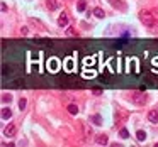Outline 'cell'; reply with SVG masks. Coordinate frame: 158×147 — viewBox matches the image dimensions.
I'll use <instances>...</instances> for the list:
<instances>
[{
    "label": "cell",
    "instance_id": "6da1fadb",
    "mask_svg": "<svg viewBox=\"0 0 158 147\" xmlns=\"http://www.w3.org/2000/svg\"><path fill=\"white\" fill-rule=\"evenodd\" d=\"M139 19H141V22L146 26V27H155L157 26V20L158 17L153 14V12H148V10H143L141 14H139Z\"/></svg>",
    "mask_w": 158,
    "mask_h": 147
},
{
    "label": "cell",
    "instance_id": "7a4b0ae2",
    "mask_svg": "<svg viewBox=\"0 0 158 147\" xmlns=\"http://www.w3.org/2000/svg\"><path fill=\"white\" fill-rule=\"evenodd\" d=\"M131 101H133L134 105H138V107L145 105V103H146V93H139V91H134V93L131 95Z\"/></svg>",
    "mask_w": 158,
    "mask_h": 147
},
{
    "label": "cell",
    "instance_id": "3957f363",
    "mask_svg": "<svg viewBox=\"0 0 158 147\" xmlns=\"http://www.w3.org/2000/svg\"><path fill=\"white\" fill-rule=\"evenodd\" d=\"M15 130H17L15 125H14V124H9V125L5 127V130H3V135H5V137H14V135H15Z\"/></svg>",
    "mask_w": 158,
    "mask_h": 147
},
{
    "label": "cell",
    "instance_id": "277c9868",
    "mask_svg": "<svg viewBox=\"0 0 158 147\" xmlns=\"http://www.w3.org/2000/svg\"><path fill=\"white\" fill-rule=\"evenodd\" d=\"M109 3H110L112 7L119 9V10H124V9H126V3H124L122 0H109Z\"/></svg>",
    "mask_w": 158,
    "mask_h": 147
},
{
    "label": "cell",
    "instance_id": "5b68a950",
    "mask_svg": "<svg viewBox=\"0 0 158 147\" xmlns=\"http://www.w3.org/2000/svg\"><path fill=\"white\" fill-rule=\"evenodd\" d=\"M148 120L151 124H158V110H150L148 112Z\"/></svg>",
    "mask_w": 158,
    "mask_h": 147
},
{
    "label": "cell",
    "instance_id": "8992f818",
    "mask_svg": "<svg viewBox=\"0 0 158 147\" xmlns=\"http://www.w3.org/2000/svg\"><path fill=\"white\" fill-rule=\"evenodd\" d=\"M58 26H61V27H66V26H68V15H66L65 12L58 17Z\"/></svg>",
    "mask_w": 158,
    "mask_h": 147
},
{
    "label": "cell",
    "instance_id": "52a82bcc",
    "mask_svg": "<svg viewBox=\"0 0 158 147\" xmlns=\"http://www.w3.org/2000/svg\"><path fill=\"white\" fill-rule=\"evenodd\" d=\"M46 7L50 10H56L59 7V3H58V0H46Z\"/></svg>",
    "mask_w": 158,
    "mask_h": 147
},
{
    "label": "cell",
    "instance_id": "ba28073f",
    "mask_svg": "<svg viewBox=\"0 0 158 147\" xmlns=\"http://www.w3.org/2000/svg\"><path fill=\"white\" fill-rule=\"evenodd\" d=\"M10 117H12V112H10V108L3 107V108H2V120H9Z\"/></svg>",
    "mask_w": 158,
    "mask_h": 147
},
{
    "label": "cell",
    "instance_id": "9c48e42d",
    "mask_svg": "<svg viewBox=\"0 0 158 147\" xmlns=\"http://www.w3.org/2000/svg\"><path fill=\"white\" fill-rule=\"evenodd\" d=\"M85 9H87V0H78L77 10H78V12H85Z\"/></svg>",
    "mask_w": 158,
    "mask_h": 147
},
{
    "label": "cell",
    "instance_id": "30bf717a",
    "mask_svg": "<svg viewBox=\"0 0 158 147\" xmlns=\"http://www.w3.org/2000/svg\"><path fill=\"white\" fill-rule=\"evenodd\" d=\"M136 139H138L139 142H143V140L146 139V132H145V130H138V132H136Z\"/></svg>",
    "mask_w": 158,
    "mask_h": 147
},
{
    "label": "cell",
    "instance_id": "8fae6325",
    "mask_svg": "<svg viewBox=\"0 0 158 147\" xmlns=\"http://www.w3.org/2000/svg\"><path fill=\"white\" fill-rule=\"evenodd\" d=\"M94 15H95L97 19H104V10L99 9V7H97V9H94Z\"/></svg>",
    "mask_w": 158,
    "mask_h": 147
},
{
    "label": "cell",
    "instance_id": "7c38bea8",
    "mask_svg": "<svg viewBox=\"0 0 158 147\" xmlns=\"http://www.w3.org/2000/svg\"><path fill=\"white\" fill-rule=\"evenodd\" d=\"M68 112L71 113V115H77V113H78V107L71 103V105H68Z\"/></svg>",
    "mask_w": 158,
    "mask_h": 147
},
{
    "label": "cell",
    "instance_id": "4fadbf2b",
    "mask_svg": "<svg viewBox=\"0 0 158 147\" xmlns=\"http://www.w3.org/2000/svg\"><path fill=\"white\" fill-rule=\"evenodd\" d=\"M97 142H99V144H102V146H106V144L109 142L107 135H99V137H97Z\"/></svg>",
    "mask_w": 158,
    "mask_h": 147
},
{
    "label": "cell",
    "instance_id": "5bb4252c",
    "mask_svg": "<svg viewBox=\"0 0 158 147\" xmlns=\"http://www.w3.org/2000/svg\"><path fill=\"white\" fill-rule=\"evenodd\" d=\"M92 122H94L95 125H102V117H100V115H94V117H92Z\"/></svg>",
    "mask_w": 158,
    "mask_h": 147
},
{
    "label": "cell",
    "instance_id": "9a60e30c",
    "mask_svg": "<svg viewBox=\"0 0 158 147\" xmlns=\"http://www.w3.org/2000/svg\"><path fill=\"white\" fill-rule=\"evenodd\" d=\"M26 105H27L26 98H20V100H19V110H24V108H26Z\"/></svg>",
    "mask_w": 158,
    "mask_h": 147
},
{
    "label": "cell",
    "instance_id": "2e32d148",
    "mask_svg": "<svg viewBox=\"0 0 158 147\" xmlns=\"http://www.w3.org/2000/svg\"><path fill=\"white\" fill-rule=\"evenodd\" d=\"M119 135H121V137H122V139H128V137H129V132H128V130H126V128H121V132H119Z\"/></svg>",
    "mask_w": 158,
    "mask_h": 147
},
{
    "label": "cell",
    "instance_id": "e0dca14e",
    "mask_svg": "<svg viewBox=\"0 0 158 147\" xmlns=\"http://www.w3.org/2000/svg\"><path fill=\"white\" fill-rule=\"evenodd\" d=\"M66 34H68V36H77V30L73 29V27H68V29H66Z\"/></svg>",
    "mask_w": 158,
    "mask_h": 147
},
{
    "label": "cell",
    "instance_id": "ac0fdd59",
    "mask_svg": "<svg viewBox=\"0 0 158 147\" xmlns=\"http://www.w3.org/2000/svg\"><path fill=\"white\" fill-rule=\"evenodd\" d=\"M38 44H43V46H51L53 42H51V41H41V39H38Z\"/></svg>",
    "mask_w": 158,
    "mask_h": 147
},
{
    "label": "cell",
    "instance_id": "d6986e66",
    "mask_svg": "<svg viewBox=\"0 0 158 147\" xmlns=\"http://www.w3.org/2000/svg\"><path fill=\"white\" fill-rule=\"evenodd\" d=\"M10 100H12V97H10V95H3V97H2V101H5V103H7V101L10 103Z\"/></svg>",
    "mask_w": 158,
    "mask_h": 147
},
{
    "label": "cell",
    "instance_id": "ffe728a7",
    "mask_svg": "<svg viewBox=\"0 0 158 147\" xmlns=\"http://www.w3.org/2000/svg\"><path fill=\"white\" fill-rule=\"evenodd\" d=\"M20 34H24V36H26V34H27V29H26V27H22V29H20Z\"/></svg>",
    "mask_w": 158,
    "mask_h": 147
}]
</instances>
